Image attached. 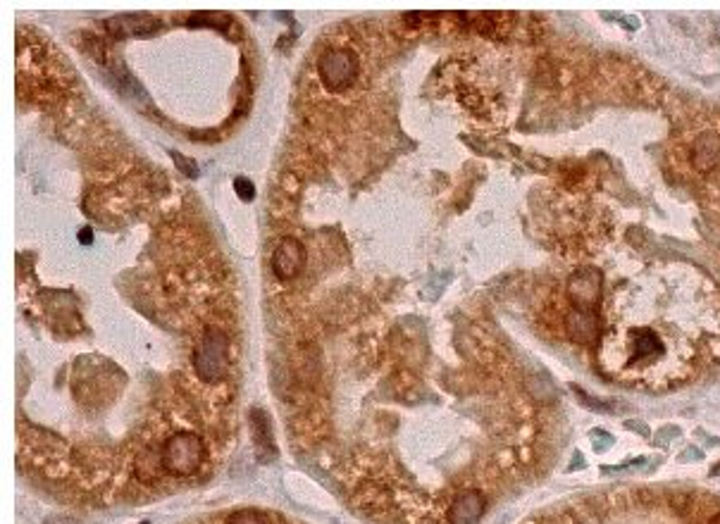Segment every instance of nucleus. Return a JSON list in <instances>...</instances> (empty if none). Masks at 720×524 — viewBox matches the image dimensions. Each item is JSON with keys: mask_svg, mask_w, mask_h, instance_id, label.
Segmentation results:
<instances>
[{"mask_svg": "<svg viewBox=\"0 0 720 524\" xmlns=\"http://www.w3.org/2000/svg\"><path fill=\"white\" fill-rule=\"evenodd\" d=\"M704 305L683 315V296H646L641 286H620L610 303V322L599 341L603 372L618 381L670 388L687 381L704 362L716 360L720 308Z\"/></svg>", "mask_w": 720, "mask_h": 524, "instance_id": "nucleus-1", "label": "nucleus"}, {"mask_svg": "<svg viewBox=\"0 0 720 524\" xmlns=\"http://www.w3.org/2000/svg\"><path fill=\"white\" fill-rule=\"evenodd\" d=\"M163 468L172 477H191L205 463V441L201 434L179 429L165 439L163 448Z\"/></svg>", "mask_w": 720, "mask_h": 524, "instance_id": "nucleus-2", "label": "nucleus"}, {"mask_svg": "<svg viewBox=\"0 0 720 524\" xmlns=\"http://www.w3.org/2000/svg\"><path fill=\"white\" fill-rule=\"evenodd\" d=\"M191 365L203 384H220L229 369V338L222 329L205 327L191 355Z\"/></svg>", "mask_w": 720, "mask_h": 524, "instance_id": "nucleus-3", "label": "nucleus"}, {"mask_svg": "<svg viewBox=\"0 0 720 524\" xmlns=\"http://www.w3.org/2000/svg\"><path fill=\"white\" fill-rule=\"evenodd\" d=\"M360 74V57L353 48L332 46L318 57V76L330 93H344L356 84Z\"/></svg>", "mask_w": 720, "mask_h": 524, "instance_id": "nucleus-4", "label": "nucleus"}, {"mask_svg": "<svg viewBox=\"0 0 720 524\" xmlns=\"http://www.w3.org/2000/svg\"><path fill=\"white\" fill-rule=\"evenodd\" d=\"M603 296V277L596 267H580L568 281V303L573 315L599 319V305Z\"/></svg>", "mask_w": 720, "mask_h": 524, "instance_id": "nucleus-5", "label": "nucleus"}, {"mask_svg": "<svg viewBox=\"0 0 720 524\" xmlns=\"http://www.w3.org/2000/svg\"><path fill=\"white\" fill-rule=\"evenodd\" d=\"M306 265V248L301 244L298 239H281L272 251V258H269V267H272V274L277 279H294L298 277L301 270Z\"/></svg>", "mask_w": 720, "mask_h": 524, "instance_id": "nucleus-6", "label": "nucleus"}, {"mask_svg": "<svg viewBox=\"0 0 720 524\" xmlns=\"http://www.w3.org/2000/svg\"><path fill=\"white\" fill-rule=\"evenodd\" d=\"M487 510V498L480 489H463L446 508L448 524H477Z\"/></svg>", "mask_w": 720, "mask_h": 524, "instance_id": "nucleus-7", "label": "nucleus"}, {"mask_svg": "<svg viewBox=\"0 0 720 524\" xmlns=\"http://www.w3.org/2000/svg\"><path fill=\"white\" fill-rule=\"evenodd\" d=\"M690 162L702 174H709L720 165V133L716 129H704L690 145Z\"/></svg>", "mask_w": 720, "mask_h": 524, "instance_id": "nucleus-8", "label": "nucleus"}, {"mask_svg": "<svg viewBox=\"0 0 720 524\" xmlns=\"http://www.w3.org/2000/svg\"><path fill=\"white\" fill-rule=\"evenodd\" d=\"M163 455H160V448H144L134 458V477L139 479L141 484H156L160 477H163Z\"/></svg>", "mask_w": 720, "mask_h": 524, "instance_id": "nucleus-9", "label": "nucleus"}, {"mask_svg": "<svg viewBox=\"0 0 720 524\" xmlns=\"http://www.w3.org/2000/svg\"><path fill=\"white\" fill-rule=\"evenodd\" d=\"M227 524H272L269 515L255 508H239L227 517Z\"/></svg>", "mask_w": 720, "mask_h": 524, "instance_id": "nucleus-10", "label": "nucleus"}, {"mask_svg": "<svg viewBox=\"0 0 720 524\" xmlns=\"http://www.w3.org/2000/svg\"><path fill=\"white\" fill-rule=\"evenodd\" d=\"M234 191H236V196H239L241 198V201H253V198H255V186H253V181H250V179H246V177H239V179H236V181H234Z\"/></svg>", "mask_w": 720, "mask_h": 524, "instance_id": "nucleus-11", "label": "nucleus"}, {"mask_svg": "<svg viewBox=\"0 0 720 524\" xmlns=\"http://www.w3.org/2000/svg\"><path fill=\"white\" fill-rule=\"evenodd\" d=\"M172 157H175V160H177L179 169H182V172H186V174H189L191 179H196V177H198V169L194 167V165H191V160H186V157H182V155H179V153H172Z\"/></svg>", "mask_w": 720, "mask_h": 524, "instance_id": "nucleus-12", "label": "nucleus"}, {"mask_svg": "<svg viewBox=\"0 0 720 524\" xmlns=\"http://www.w3.org/2000/svg\"><path fill=\"white\" fill-rule=\"evenodd\" d=\"M79 236H81V244H88V241H91V239H93V234H91V232H88V229H83V232H81Z\"/></svg>", "mask_w": 720, "mask_h": 524, "instance_id": "nucleus-13", "label": "nucleus"}, {"mask_svg": "<svg viewBox=\"0 0 720 524\" xmlns=\"http://www.w3.org/2000/svg\"><path fill=\"white\" fill-rule=\"evenodd\" d=\"M709 524H720V513H718V515H713L711 520H709Z\"/></svg>", "mask_w": 720, "mask_h": 524, "instance_id": "nucleus-14", "label": "nucleus"}, {"mask_svg": "<svg viewBox=\"0 0 720 524\" xmlns=\"http://www.w3.org/2000/svg\"><path fill=\"white\" fill-rule=\"evenodd\" d=\"M141 524H148V522H141Z\"/></svg>", "mask_w": 720, "mask_h": 524, "instance_id": "nucleus-15", "label": "nucleus"}]
</instances>
